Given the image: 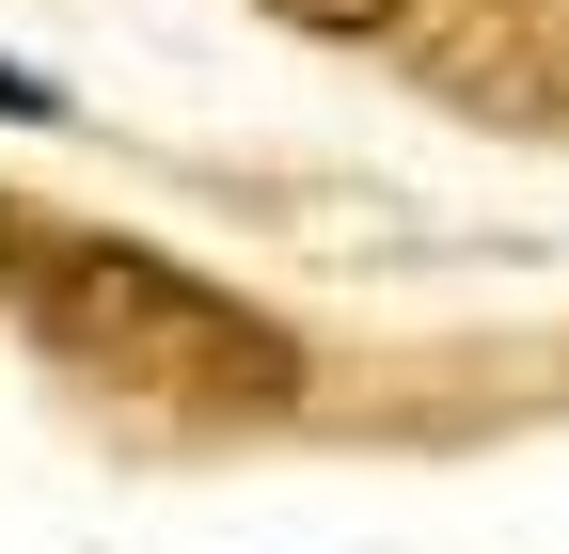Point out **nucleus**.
Returning <instances> with one entry per match:
<instances>
[{"instance_id":"obj_1","label":"nucleus","mask_w":569,"mask_h":554,"mask_svg":"<svg viewBox=\"0 0 569 554\" xmlns=\"http://www.w3.org/2000/svg\"><path fill=\"white\" fill-rule=\"evenodd\" d=\"M32 349L96 396H142V412H284L301 396V333L253 317L238 286H206L190 254H142V238L32 254Z\"/></svg>"},{"instance_id":"obj_2","label":"nucleus","mask_w":569,"mask_h":554,"mask_svg":"<svg viewBox=\"0 0 569 554\" xmlns=\"http://www.w3.org/2000/svg\"><path fill=\"white\" fill-rule=\"evenodd\" d=\"M411 80L475 127H553L569 144V0H411Z\"/></svg>"},{"instance_id":"obj_3","label":"nucleus","mask_w":569,"mask_h":554,"mask_svg":"<svg viewBox=\"0 0 569 554\" xmlns=\"http://www.w3.org/2000/svg\"><path fill=\"white\" fill-rule=\"evenodd\" d=\"M284 32H332V48H365V32H411V0H269Z\"/></svg>"},{"instance_id":"obj_4","label":"nucleus","mask_w":569,"mask_h":554,"mask_svg":"<svg viewBox=\"0 0 569 554\" xmlns=\"http://www.w3.org/2000/svg\"><path fill=\"white\" fill-rule=\"evenodd\" d=\"M32 254H48V238H32V206L0 190V301H32Z\"/></svg>"}]
</instances>
